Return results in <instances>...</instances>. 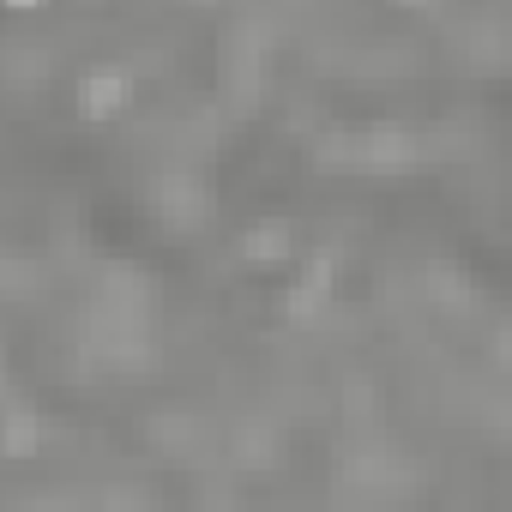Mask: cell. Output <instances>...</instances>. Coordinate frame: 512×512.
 I'll return each instance as SVG.
<instances>
[{
  "mask_svg": "<svg viewBox=\"0 0 512 512\" xmlns=\"http://www.w3.org/2000/svg\"><path fill=\"white\" fill-rule=\"evenodd\" d=\"M0 7H7V13H37L43 0H0Z\"/></svg>",
  "mask_w": 512,
  "mask_h": 512,
  "instance_id": "6da1fadb",
  "label": "cell"
}]
</instances>
